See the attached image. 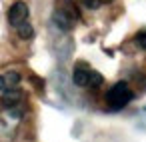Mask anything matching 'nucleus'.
I'll use <instances>...</instances> for the list:
<instances>
[{"label": "nucleus", "instance_id": "1", "mask_svg": "<svg viewBox=\"0 0 146 142\" xmlns=\"http://www.w3.org/2000/svg\"><path fill=\"white\" fill-rule=\"evenodd\" d=\"M78 18H80V10L74 4V0H56V6L52 12V22L60 30H72Z\"/></svg>", "mask_w": 146, "mask_h": 142}, {"label": "nucleus", "instance_id": "2", "mask_svg": "<svg viewBox=\"0 0 146 142\" xmlns=\"http://www.w3.org/2000/svg\"><path fill=\"white\" fill-rule=\"evenodd\" d=\"M132 90L126 82H116L108 92H106V104L110 110H120L132 100Z\"/></svg>", "mask_w": 146, "mask_h": 142}, {"label": "nucleus", "instance_id": "3", "mask_svg": "<svg viewBox=\"0 0 146 142\" xmlns=\"http://www.w3.org/2000/svg\"><path fill=\"white\" fill-rule=\"evenodd\" d=\"M72 80H74L76 86H90V88H98L104 82L102 74H98L92 68H88L86 64H76L74 74H72Z\"/></svg>", "mask_w": 146, "mask_h": 142}, {"label": "nucleus", "instance_id": "4", "mask_svg": "<svg viewBox=\"0 0 146 142\" xmlns=\"http://www.w3.org/2000/svg\"><path fill=\"white\" fill-rule=\"evenodd\" d=\"M28 6L24 4V2H14L12 6H10V10H8V22L14 26V28H18L20 24H24V22H28Z\"/></svg>", "mask_w": 146, "mask_h": 142}, {"label": "nucleus", "instance_id": "5", "mask_svg": "<svg viewBox=\"0 0 146 142\" xmlns=\"http://www.w3.org/2000/svg\"><path fill=\"white\" fill-rule=\"evenodd\" d=\"M20 100H22V92L18 88H8L2 94V106L4 108H14L20 104Z\"/></svg>", "mask_w": 146, "mask_h": 142}, {"label": "nucleus", "instance_id": "6", "mask_svg": "<svg viewBox=\"0 0 146 142\" xmlns=\"http://www.w3.org/2000/svg\"><path fill=\"white\" fill-rule=\"evenodd\" d=\"M16 30H18V36H20L22 40H30V38L34 36V28L30 26V22H24V24H20Z\"/></svg>", "mask_w": 146, "mask_h": 142}, {"label": "nucleus", "instance_id": "7", "mask_svg": "<svg viewBox=\"0 0 146 142\" xmlns=\"http://www.w3.org/2000/svg\"><path fill=\"white\" fill-rule=\"evenodd\" d=\"M18 82H20V74H18V72H8V76H6V86L14 88Z\"/></svg>", "mask_w": 146, "mask_h": 142}, {"label": "nucleus", "instance_id": "8", "mask_svg": "<svg viewBox=\"0 0 146 142\" xmlns=\"http://www.w3.org/2000/svg\"><path fill=\"white\" fill-rule=\"evenodd\" d=\"M134 40H136V44H138V48H142V50H146V30H140L136 36H134Z\"/></svg>", "mask_w": 146, "mask_h": 142}, {"label": "nucleus", "instance_id": "9", "mask_svg": "<svg viewBox=\"0 0 146 142\" xmlns=\"http://www.w3.org/2000/svg\"><path fill=\"white\" fill-rule=\"evenodd\" d=\"M80 2H82L86 8H90V10H96L98 6H102V0H80Z\"/></svg>", "mask_w": 146, "mask_h": 142}, {"label": "nucleus", "instance_id": "10", "mask_svg": "<svg viewBox=\"0 0 146 142\" xmlns=\"http://www.w3.org/2000/svg\"><path fill=\"white\" fill-rule=\"evenodd\" d=\"M138 124H140L142 128H146V108L140 110V114H138Z\"/></svg>", "mask_w": 146, "mask_h": 142}, {"label": "nucleus", "instance_id": "11", "mask_svg": "<svg viewBox=\"0 0 146 142\" xmlns=\"http://www.w3.org/2000/svg\"><path fill=\"white\" fill-rule=\"evenodd\" d=\"M2 90H6V78L0 76V92H2Z\"/></svg>", "mask_w": 146, "mask_h": 142}, {"label": "nucleus", "instance_id": "12", "mask_svg": "<svg viewBox=\"0 0 146 142\" xmlns=\"http://www.w3.org/2000/svg\"><path fill=\"white\" fill-rule=\"evenodd\" d=\"M108 2H112V0H102V4H108Z\"/></svg>", "mask_w": 146, "mask_h": 142}]
</instances>
